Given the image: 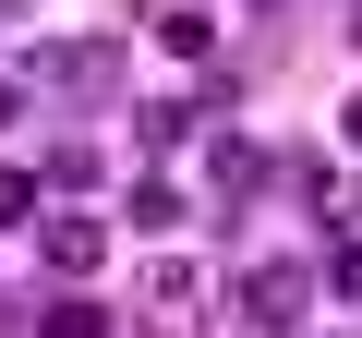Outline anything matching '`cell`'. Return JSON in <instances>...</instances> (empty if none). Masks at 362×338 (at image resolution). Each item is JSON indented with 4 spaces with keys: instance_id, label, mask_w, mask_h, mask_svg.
Instances as JSON below:
<instances>
[{
    "instance_id": "obj_8",
    "label": "cell",
    "mask_w": 362,
    "mask_h": 338,
    "mask_svg": "<svg viewBox=\"0 0 362 338\" xmlns=\"http://www.w3.org/2000/svg\"><path fill=\"white\" fill-rule=\"evenodd\" d=\"M49 85H85V97H97V85H109V37H97V49H49Z\"/></svg>"
},
{
    "instance_id": "obj_3",
    "label": "cell",
    "mask_w": 362,
    "mask_h": 338,
    "mask_svg": "<svg viewBox=\"0 0 362 338\" xmlns=\"http://www.w3.org/2000/svg\"><path fill=\"white\" fill-rule=\"evenodd\" d=\"M145 37H157L169 61H206V49H218V13H206V0H157V13H145Z\"/></svg>"
},
{
    "instance_id": "obj_11",
    "label": "cell",
    "mask_w": 362,
    "mask_h": 338,
    "mask_svg": "<svg viewBox=\"0 0 362 338\" xmlns=\"http://www.w3.org/2000/svg\"><path fill=\"white\" fill-rule=\"evenodd\" d=\"M13 121H25V85H13V73H0V133H13Z\"/></svg>"
},
{
    "instance_id": "obj_13",
    "label": "cell",
    "mask_w": 362,
    "mask_h": 338,
    "mask_svg": "<svg viewBox=\"0 0 362 338\" xmlns=\"http://www.w3.org/2000/svg\"><path fill=\"white\" fill-rule=\"evenodd\" d=\"M350 37H362V0H350Z\"/></svg>"
},
{
    "instance_id": "obj_2",
    "label": "cell",
    "mask_w": 362,
    "mask_h": 338,
    "mask_svg": "<svg viewBox=\"0 0 362 338\" xmlns=\"http://www.w3.org/2000/svg\"><path fill=\"white\" fill-rule=\"evenodd\" d=\"M194 302H206L194 254H157V266H145V326H157V338H181V326H194Z\"/></svg>"
},
{
    "instance_id": "obj_6",
    "label": "cell",
    "mask_w": 362,
    "mask_h": 338,
    "mask_svg": "<svg viewBox=\"0 0 362 338\" xmlns=\"http://www.w3.org/2000/svg\"><path fill=\"white\" fill-rule=\"evenodd\" d=\"M37 338H109V314H97V290H61V302L37 314Z\"/></svg>"
},
{
    "instance_id": "obj_5",
    "label": "cell",
    "mask_w": 362,
    "mask_h": 338,
    "mask_svg": "<svg viewBox=\"0 0 362 338\" xmlns=\"http://www.w3.org/2000/svg\"><path fill=\"white\" fill-rule=\"evenodd\" d=\"M133 133H145V145H169V157H181V145H194V133H206V109H194V97H157V109H145V121H133Z\"/></svg>"
},
{
    "instance_id": "obj_7",
    "label": "cell",
    "mask_w": 362,
    "mask_h": 338,
    "mask_svg": "<svg viewBox=\"0 0 362 338\" xmlns=\"http://www.w3.org/2000/svg\"><path fill=\"white\" fill-rule=\"evenodd\" d=\"M37 182H49V194H97V157H85V145H49Z\"/></svg>"
},
{
    "instance_id": "obj_1",
    "label": "cell",
    "mask_w": 362,
    "mask_h": 338,
    "mask_svg": "<svg viewBox=\"0 0 362 338\" xmlns=\"http://www.w3.org/2000/svg\"><path fill=\"white\" fill-rule=\"evenodd\" d=\"M242 314H254V326H302V314H314V266H290V254L242 266Z\"/></svg>"
},
{
    "instance_id": "obj_4",
    "label": "cell",
    "mask_w": 362,
    "mask_h": 338,
    "mask_svg": "<svg viewBox=\"0 0 362 338\" xmlns=\"http://www.w3.org/2000/svg\"><path fill=\"white\" fill-rule=\"evenodd\" d=\"M49 266H61V278H97V266H109V230H97V218H49Z\"/></svg>"
},
{
    "instance_id": "obj_10",
    "label": "cell",
    "mask_w": 362,
    "mask_h": 338,
    "mask_svg": "<svg viewBox=\"0 0 362 338\" xmlns=\"http://www.w3.org/2000/svg\"><path fill=\"white\" fill-rule=\"evenodd\" d=\"M326 290H338V302H362V242H338V254H326Z\"/></svg>"
},
{
    "instance_id": "obj_12",
    "label": "cell",
    "mask_w": 362,
    "mask_h": 338,
    "mask_svg": "<svg viewBox=\"0 0 362 338\" xmlns=\"http://www.w3.org/2000/svg\"><path fill=\"white\" fill-rule=\"evenodd\" d=\"M338 145H350V157H362V97H350V109H338Z\"/></svg>"
},
{
    "instance_id": "obj_9",
    "label": "cell",
    "mask_w": 362,
    "mask_h": 338,
    "mask_svg": "<svg viewBox=\"0 0 362 338\" xmlns=\"http://www.w3.org/2000/svg\"><path fill=\"white\" fill-rule=\"evenodd\" d=\"M37 194H49L37 169H0V230H25V218H37Z\"/></svg>"
}]
</instances>
